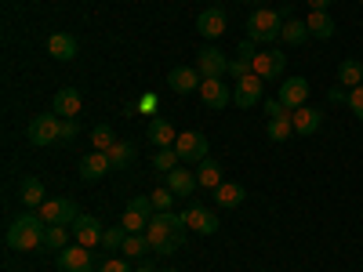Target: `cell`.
I'll return each instance as SVG.
<instances>
[{"label": "cell", "mask_w": 363, "mask_h": 272, "mask_svg": "<svg viewBox=\"0 0 363 272\" xmlns=\"http://www.w3.org/2000/svg\"><path fill=\"white\" fill-rule=\"evenodd\" d=\"M145 236H149V247L153 254H174L189 236V225H186V215H174V210H157L145 225Z\"/></svg>", "instance_id": "cell-1"}, {"label": "cell", "mask_w": 363, "mask_h": 272, "mask_svg": "<svg viewBox=\"0 0 363 272\" xmlns=\"http://www.w3.org/2000/svg\"><path fill=\"white\" fill-rule=\"evenodd\" d=\"M44 236H48V222L40 215H18L4 232V244L11 251H37L44 247Z\"/></svg>", "instance_id": "cell-2"}, {"label": "cell", "mask_w": 363, "mask_h": 272, "mask_svg": "<svg viewBox=\"0 0 363 272\" xmlns=\"http://www.w3.org/2000/svg\"><path fill=\"white\" fill-rule=\"evenodd\" d=\"M284 29V15L277 8H255L247 15V40L255 44H277Z\"/></svg>", "instance_id": "cell-3"}, {"label": "cell", "mask_w": 363, "mask_h": 272, "mask_svg": "<svg viewBox=\"0 0 363 272\" xmlns=\"http://www.w3.org/2000/svg\"><path fill=\"white\" fill-rule=\"evenodd\" d=\"M26 138L29 145H51V142H62V116L58 113H40L29 120L26 128Z\"/></svg>", "instance_id": "cell-4"}, {"label": "cell", "mask_w": 363, "mask_h": 272, "mask_svg": "<svg viewBox=\"0 0 363 272\" xmlns=\"http://www.w3.org/2000/svg\"><path fill=\"white\" fill-rule=\"evenodd\" d=\"M37 215H40L48 225H73V222L80 218V207H77V200H69V196H48V200L37 207Z\"/></svg>", "instance_id": "cell-5"}, {"label": "cell", "mask_w": 363, "mask_h": 272, "mask_svg": "<svg viewBox=\"0 0 363 272\" xmlns=\"http://www.w3.org/2000/svg\"><path fill=\"white\" fill-rule=\"evenodd\" d=\"M196 73H200L203 80H222V76L229 73V58H225V51H218L215 44L200 47V51H196Z\"/></svg>", "instance_id": "cell-6"}, {"label": "cell", "mask_w": 363, "mask_h": 272, "mask_svg": "<svg viewBox=\"0 0 363 272\" xmlns=\"http://www.w3.org/2000/svg\"><path fill=\"white\" fill-rule=\"evenodd\" d=\"M174 149H178L182 164H193V167H196L200 160H207V153H211V145H207V138H203L200 131H186V135H178Z\"/></svg>", "instance_id": "cell-7"}, {"label": "cell", "mask_w": 363, "mask_h": 272, "mask_svg": "<svg viewBox=\"0 0 363 272\" xmlns=\"http://www.w3.org/2000/svg\"><path fill=\"white\" fill-rule=\"evenodd\" d=\"M309 95H313V87H309L306 76H287V80H280V102H284L291 113L301 109V106H309Z\"/></svg>", "instance_id": "cell-8"}, {"label": "cell", "mask_w": 363, "mask_h": 272, "mask_svg": "<svg viewBox=\"0 0 363 272\" xmlns=\"http://www.w3.org/2000/svg\"><path fill=\"white\" fill-rule=\"evenodd\" d=\"M182 215H186L189 232H200V236H215V232H218V225H222L215 210H207V207H200V203H189L186 210H182Z\"/></svg>", "instance_id": "cell-9"}, {"label": "cell", "mask_w": 363, "mask_h": 272, "mask_svg": "<svg viewBox=\"0 0 363 272\" xmlns=\"http://www.w3.org/2000/svg\"><path fill=\"white\" fill-rule=\"evenodd\" d=\"M284 66H287L284 51H258L255 62H251L255 76H262V80H284Z\"/></svg>", "instance_id": "cell-10"}, {"label": "cell", "mask_w": 363, "mask_h": 272, "mask_svg": "<svg viewBox=\"0 0 363 272\" xmlns=\"http://www.w3.org/2000/svg\"><path fill=\"white\" fill-rule=\"evenodd\" d=\"M55 265H58V272H91L95 268V258H91V251L87 247H66V251H58V258H55Z\"/></svg>", "instance_id": "cell-11"}, {"label": "cell", "mask_w": 363, "mask_h": 272, "mask_svg": "<svg viewBox=\"0 0 363 272\" xmlns=\"http://www.w3.org/2000/svg\"><path fill=\"white\" fill-rule=\"evenodd\" d=\"M225 29H229V18H225L222 8H207V11L196 15V33H200L203 40H218Z\"/></svg>", "instance_id": "cell-12"}, {"label": "cell", "mask_w": 363, "mask_h": 272, "mask_svg": "<svg viewBox=\"0 0 363 272\" xmlns=\"http://www.w3.org/2000/svg\"><path fill=\"white\" fill-rule=\"evenodd\" d=\"M262 76H244V80H236V87H233V102L240 106V109H255V106H262Z\"/></svg>", "instance_id": "cell-13"}, {"label": "cell", "mask_w": 363, "mask_h": 272, "mask_svg": "<svg viewBox=\"0 0 363 272\" xmlns=\"http://www.w3.org/2000/svg\"><path fill=\"white\" fill-rule=\"evenodd\" d=\"M102 232H106V229H102V222H99L95 215H80V218L73 222V236H77V244H80V247H87V251H91V247H102Z\"/></svg>", "instance_id": "cell-14"}, {"label": "cell", "mask_w": 363, "mask_h": 272, "mask_svg": "<svg viewBox=\"0 0 363 272\" xmlns=\"http://www.w3.org/2000/svg\"><path fill=\"white\" fill-rule=\"evenodd\" d=\"M203 76L196 73V66H178L167 73V87L174 91V95H193V91H200Z\"/></svg>", "instance_id": "cell-15"}, {"label": "cell", "mask_w": 363, "mask_h": 272, "mask_svg": "<svg viewBox=\"0 0 363 272\" xmlns=\"http://www.w3.org/2000/svg\"><path fill=\"white\" fill-rule=\"evenodd\" d=\"M200 98H203L207 109H225V106L233 102V91H229L225 76H222V80H203V84H200Z\"/></svg>", "instance_id": "cell-16"}, {"label": "cell", "mask_w": 363, "mask_h": 272, "mask_svg": "<svg viewBox=\"0 0 363 272\" xmlns=\"http://www.w3.org/2000/svg\"><path fill=\"white\" fill-rule=\"evenodd\" d=\"M80 106H84L80 91H77V87H62V91L55 95V106H51V113H58L62 120H77V116H80Z\"/></svg>", "instance_id": "cell-17"}, {"label": "cell", "mask_w": 363, "mask_h": 272, "mask_svg": "<svg viewBox=\"0 0 363 272\" xmlns=\"http://www.w3.org/2000/svg\"><path fill=\"white\" fill-rule=\"evenodd\" d=\"M196 171H189V167H174V171H167V189L174 193V196H193L196 193Z\"/></svg>", "instance_id": "cell-18"}, {"label": "cell", "mask_w": 363, "mask_h": 272, "mask_svg": "<svg viewBox=\"0 0 363 272\" xmlns=\"http://www.w3.org/2000/svg\"><path fill=\"white\" fill-rule=\"evenodd\" d=\"M48 51H51V58H58V62H73L80 44H77L73 33H51L48 37Z\"/></svg>", "instance_id": "cell-19"}, {"label": "cell", "mask_w": 363, "mask_h": 272, "mask_svg": "<svg viewBox=\"0 0 363 272\" xmlns=\"http://www.w3.org/2000/svg\"><path fill=\"white\" fill-rule=\"evenodd\" d=\"M291 120H294V135H316V131L323 128V113H320V109H313V106L294 109V113H291Z\"/></svg>", "instance_id": "cell-20"}, {"label": "cell", "mask_w": 363, "mask_h": 272, "mask_svg": "<svg viewBox=\"0 0 363 272\" xmlns=\"http://www.w3.org/2000/svg\"><path fill=\"white\" fill-rule=\"evenodd\" d=\"M109 171H113V164H109L106 153H87V157L80 160V181H99V178H106Z\"/></svg>", "instance_id": "cell-21"}, {"label": "cell", "mask_w": 363, "mask_h": 272, "mask_svg": "<svg viewBox=\"0 0 363 272\" xmlns=\"http://www.w3.org/2000/svg\"><path fill=\"white\" fill-rule=\"evenodd\" d=\"M244 200H247V189L236 186V181H222V186L215 189V203H218L222 210H233V207H240Z\"/></svg>", "instance_id": "cell-22"}, {"label": "cell", "mask_w": 363, "mask_h": 272, "mask_svg": "<svg viewBox=\"0 0 363 272\" xmlns=\"http://www.w3.org/2000/svg\"><path fill=\"white\" fill-rule=\"evenodd\" d=\"M145 138L153 142L157 149H171V145L178 142V131L171 128V120H160V116H157L153 124H149V135H145Z\"/></svg>", "instance_id": "cell-23"}, {"label": "cell", "mask_w": 363, "mask_h": 272, "mask_svg": "<svg viewBox=\"0 0 363 272\" xmlns=\"http://www.w3.org/2000/svg\"><path fill=\"white\" fill-rule=\"evenodd\" d=\"M135 153H138V149H135V142H128V138H116V145L109 149V164H113V171H124V167H131L135 164Z\"/></svg>", "instance_id": "cell-24"}, {"label": "cell", "mask_w": 363, "mask_h": 272, "mask_svg": "<svg viewBox=\"0 0 363 272\" xmlns=\"http://www.w3.org/2000/svg\"><path fill=\"white\" fill-rule=\"evenodd\" d=\"M18 196H22V203L26 207H40L44 200H48V189H44V181L40 178H22V186H18Z\"/></svg>", "instance_id": "cell-25"}, {"label": "cell", "mask_w": 363, "mask_h": 272, "mask_svg": "<svg viewBox=\"0 0 363 272\" xmlns=\"http://www.w3.org/2000/svg\"><path fill=\"white\" fill-rule=\"evenodd\" d=\"M196 181H200V189H211V193H215L218 186H222V167L215 164V160H200L196 164Z\"/></svg>", "instance_id": "cell-26"}, {"label": "cell", "mask_w": 363, "mask_h": 272, "mask_svg": "<svg viewBox=\"0 0 363 272\" xmlns=\"http://www.w3.org/2000/svg\"><path fill=\"white\" fill-rule=\"evenodd\" d=\"M306 26H309V33L316 40H330V37H335V18H330V11H313L306 18Z\"/></svg>", "instance_id": "cell-27"}, {"label": "cell", "mask_w": 363, "mask_h": 272, "mask_svg": "<svg viewBox=\"0 0 363 272\" xmlns=\"http://www.w3.org/2000/svg\"><path fill=\"white\" fill-rule=\"evenodd\" d=\"M309 37H313V33H309V26H306V22H298V18H287L284 29H280V40L291 44V47H301Z\"/></svg>", "instance_id": "cell-28"}, {"label": "cell", "mask_w": 363, "mask_h": 272, "mask_svg": "<svg viewBox=\"0 0 363 272\" xmlns=\"http://www.w3.org/2000/svg\"><path fill=\"white\" fill-rule=\"evenodd\" d=\"M120 254H128V258H135V261H142L145 254H153V247H149V236H145V232H128L124 251H120Z\"/></svg>", "instance_id": "cell-29"}, {"label": "cell", "mask_w": 363, "mask_h": 272, "mask_svg": "<svg viewBox=\"0 0 363 272\" xmlns=\"http://www.w3.org/2000/svg\"><path fill=\"white\" fill-rule=\"evenodd\" d=\"M338 80H342V87H359L363 84V62L359 58H345V62L338 66Z\"/></svg>", "instance_id": "cell-30"}, {"label": "cell", "mask_w": 363, "mask_h": 272, "mask_svg": "<svg viewBox=\"0 0 363 272\" xmlns=\"http://www.w3.org/2000/svg\"><path fill=\"white\" fill-rule=\"evenodd\" d=\"M265 135H269V142H287V138L294 135V120H291V113H284V116H277V120H269Z\"/></svg>", "instance_id": "cell-31"}, {"label": "cell", "mask_w": 363, "mask_h": 272, "mask_svg": "<svg viewBox=\"0 0 363 272\" xmlns=\"http://www.w3.org/2000/svg\"><path fill=\"white\" fill-rule=\"evenodd\" d=\"M124 239H128V229L124 225H109L102 232V251L113 254V251H124Z\"/></svg>", "instance_id": "cell-32"}, {"label": "cell", "mask_w": 363, "mask_h": 272, "mask_svg": "<svg viewBox=\"0 0 363 272\" xmlns=\"http://www.w3.org/2000/svg\"><path fill=\"white\" fill-rule=\"evenodd\" d=\"M66 239H69V229L66 225H48V236H44V251H66Z\"/></svg>", "instance_id": "cell-33"}, {"label": "cell", "mask_w": 363, "mask_h": 272, "mask_svg": "<svg viewBox=\"0 0 363 272\" xmlns=\"http://www.w3.org/2000/svg\"><path fill=\"white\" fill-rule=\"evenodd\" d=\"M91 145H95V153H109V149L116 145V135L109 124H99L95 131H91Z\"/></svg>", "instance_id": "cell-34"}, {"label": "cell", "mask_w": 363, "mask_h": 272, "mask_svg": "<svg viewBox=\"0 0 363 272\" xmlns=\"http://www.w3.org/2000/svg\"><path fill=\"white\" fill-rule=\"evenodd\" d=\"M178 164H182V157H178L174 145H171V149H157V157H153V167H157V171L167 174V171H174Z\"/></svg>", "instance_id": "cell-35"}, {"label": "cell", "mask_w": 363, "mask_h": 272, "mask_svg": "<svg viewBox=\"0 0 363 272\" xmlns=\"http://www.w3.org/2000/svg\"><path fill=\"white\" fill-rule=\"evenodd\" d=\"M120 225H124L128 232H145V225H149V218L145 215H138V210H124V218H120Z\"/></svg>", "instance_id": "cell-36"}, {"label": "cell", "mask_w": 363, "mask_h": 272, "mask_svg": "<svg viewBox=\"0 0 363 272\" xmlns=\"http://www.w3.org/2000/svg\"><path fill=\"white\" fill-rule=\"evenodd\" d=\"M255 69H251V62L247 58H229V73L225 76H233V80H244V76H251Z\"/></svg>", "instance_id": "cell-37"}, {"label": "cell", "mask_w": 363, "mask_h": 272, "mask_svg": "<svg viewBox=\"0 0 363 272\" xmlns=\"http://www.w3.org/2000/svg\"><path fill=\"white\" fill-rule=\"evenodd\" d=\"M131 210H138V215H145V218H153L157 215V207H153V196H131V203H128Z\"/></svg>", "instance_id": "cell-38"}, {"label": "cell", "mask_w": 363, "mask_h": 272, "mask_svg": "<svg viewBox=\"0 0 363 272\" xmlns=\"http://www.w3.org/2000/svg\"><path fill=\"white\" fill-rule=\"evenodd\" d=\"M149 196H153V207H157V210H171V203H174V193H171L167 186H164V189H153Z\"/></svg>", "instance_id": "cell-39"}, {"label": "cell", "mask_w": 363, "mask_h": 272, "mask_svg": "<svg viewBox=\"0 0 363 272\" xmlns=\"http://www.w3.org/2000/svg\"><path fill=\"white\" fill-rule=\"evenodd\" d=\"M99 272H135V268H131V261H128V258H106Z\"/></svg>", "instance_id": "cell-40"}, {"label": "cell", "mask_w": 363, "mask_h": 272, "mask_svg": "<svg viewBox=\"0 0 363 272\" xmlns=\"http://www.w3.org/2000/svg\"><path fill=\"white\" fill-rule=\"evenodd\" d=\"M349 109L356 113V120H363V84L349 91Z\"/></svg>", "instance_id": "cell-41"}, {"label": "cell", "mask_w": 363, "mask_h": 272, "mask_svg": "<svg viewBox=\"0 0 363 272\" xmlns=\"http://www.w3.org/2000/svg\"><path fill=\"white\" fill-rule=\"evenodd\" d=\"M262 109H265V116H269V120H277V116L291 113V109H287V106H284L280 98H269V102H262Z\"/></svg>", "instance_id": "cell-42"}, {"label": "cell", "mask_w": 363, "mask_h": 272, "mask_svg": "<svg viewBox=\"0 0 363 272\" xmlns=\"http://www.w3.org/2000/svg\"><path fill=\"white\" fill-rule=\"evenodd\" d=\"M327 102H335V106H338V102H345V106H349V91H345L342 84H335V87L327 91Z\"/></svg>", "instance_id": "cell-43"}, {"label": "cell", "mask_w": 363, "mask_h": 272, "mask_svg": "<svg viewBox=\"0 0 363 272\" xmlns=\"http://www.w3.org/2000/svg\"><path fill=\"white\" fill-rule=\"evenodd\" d=\"M255 55H258V51H255V40H244V44L236 47V58H247V62H255Z\"/></svg>", "instance_id": "cell-44"}, {"label": "cell", "mask_w": 363, "mask_h": 272, "mask_svg": "<svg viewBox=\"0 0 363 272\" xmlns=\"http://www.w3.org/2000/svg\"><path fill=\"white\" fill-rule=\"evenodd\" d=\"M80 135V128H77V120H62V142H73Z\"/></svg>", "instance_id": "cell-45"}, {"label": "cell", "mask_w": 363, "mask_h": 272, "mask_svg": "<svg viewBox=\"0 0 363 272\" xmlns=\"http://www.w3.org/2000/svg\"><path fill=\"white\" fill-rule=\"evenodd\" d=\"M313 11H330V0H309Z\"/></svg>", "instance_id": "cell-46"}, {"label": "cell", "mask_w": 363, "mask_h": 272, "mask_svg": "<svg viewBox=\"0 0 363 272\" xmlns=\"http://www.w3.org/2000/svg\"><path fill=\"white\" fill-rule=\"evenodd\" d=\"M135 272H153V268H149L145 261H138V268H135Z\"/></svg>", "instance_id": "cell-47"}, {"label": "cell", "mask_w": 363, "mask_h": 272, "mask_svg": "<svg viewBox=\"0 0 363 272\" xmlns=\"http://www.w3.org/2000/svg\"><path fill=\"white\" fill-rule=\"evenodd\" d=\"M164 272H178V268H164Z\"/></svg>", "instance_id": "cell-48"}, {"label": "cell", "mask_w": 363, "mask_h": 272, "mask_svg": "<svg viewBox=\"0 0 363 272\" xmlns=\"http://www.w3.org/2000/svg\"><path fill=\"white\" fill-rule=\"evenodd\" d=\"M240 4H251V0H240Z\"/></svg>", "instance_id": "cell-49"}]
</instances>
